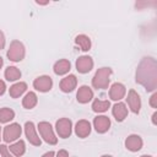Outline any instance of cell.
I'll return each mask as SVG.
<instances>
[{
	"label": "cell",
	"mask_w": 157,
	"mask_h": 157,
	"mask_svg": "<svg viewBox=\"0 0 157 157\" xmlns=\"http://www.w3.org/2000/svg\"><path fill=\"white\" fill-rule=\"evenodd\" d=\"M76 98H77V102H80V103H83V104L88 103L93 98V91L88 86H81L77 91Z\"/></svg>",
	"instance_id": "9a60e30c"
},
{
	"label": "cell",
	"mask_w": 157,
	"mask_h": 157,
	"mask_svg": "<svg viewBox=\"0 0 157 157\" xmlns=\"http://www.w3.org/2000/svg\"><path fill=\"white\" fill-rule=\"evenodd\" d=\"M125 147L131 151V152H136L142 147V140L139 135H130L126 137L125 140Z\"/></svg>",
	"instance_id": "4fadbf2b"
},
{
	"label": "cell",
	"mask_w": 157,
	"mask_h": 157,
	"mask_svg": "<svg viewBox=\"0 0 157 157\" xmlns=\"http://www.w3.org/2000/svg\"><path fill=\"white\" fill-rule=\"evenodd\" d=\"M38 130H39V134L42 135V137L44 139V141L49 145H55L58 142V139L55 137V134L53 131V128L49 123L47 121H40L38 124Z\"/></svg>",
	"instance_id": "277c9868"
},
{
	"label": "cell",
	"mask_w": 157,
	"mask_h": 157,
	"mask_svg": "<svg viewBox=\"0 0 157 157\" xmlns=\"http://www.w3.org/2000/svg\"><path fill=\"white\" fill-rule=\"evenodd\" d=\"M110 75H112V69L109 67H101L96 71L93 78H92V86L94 88L99 90H105L108 88L109 81H110Z\"/></svg>",
	"instance_id": "7a4b0ae2"
},
{
	"label": "cell",
	"mask_w": 157,
	"mask_h": 157,
	"mask_svg": "<svg viewBox=\"0 0 157 157\" xmlns=\"http://www.w3.org/2000/svg\"><path fill=\"white\" fill-rule=\"evenodd\" d=\"M75 132L78 137H86L91 132V124L87 120H78L75 126Z\"/></svg>",
	"instance_id": "2e32d148"
},
{
	"label": "cell",
	"mask_w": 157,
	"mask_h": 157,
	"mask_svg": "<svg viewBox=\"0 0 157 157\" xmlns=\"http://www.w3.org/2000/svg\"><path fill=\"white\" fill-rule=\"evenodd\" d=\"M93 125H94V129H96L97 132L103 134V132L108 131V129H109V126H110V120H109L108 117L99 115V117H96V118H94Z\"/></svg>",
	"instance_id": "8fae6325"
},
{
	"label": "cell",
	"mask_w": 157,
	"mask_h": 157,
	"mask_svg": "<svg viewBox=\"0 0 157 157\" xmlns=\"http://www.w3.org/2000/svg\"><path fill=\"white\" fill-rule=\"evenodd\" d=\"M9 151H11V152L13 153V156H15V157H20V156H22V155L25 153V151H26L25 141L20 140V141H17V142L12 144V145L10 146Z\"/></svg>",
	"instance_id": "7402d4cb"
},
{
	"label": "cell",
	"mask_w": 157,
	"mask_h": 157,
	"mask_svg": "<svg viewBox=\"0 0 157 157\" xmlns=\"http://www.w3.org/2000/svg\"><path fill=\"white\" fill-rule=\"evenodd\" d=\"M128 104L131 109L132 113L137 114L140 112V108H141V99H140V96L134 91V90H130L129 93H128Z\"/></svg>",
	"instance_id": "30bf717a"
},
{
	"label": "cell",
	"mask_w": 157,
	"mask_h": 157,
	"mask_svg": "<svg viewBox=\"0 0 157 157\" xmlns=\"http://www.w3.org/2000/svg\"><path fill=\"white\" fill-rule=\"evenodd\" d=\"M150 104L152 108H157V93H153L150 98Z\"/></svg>",
	"instance_id": "4316f807"
},
{
	"label": "cell",
	"mask_w": 157,
	"mask_h": 157,
	"mask_svg": "<svg viewBox=\"0 0 157 157\" xmlns=\"http://www.w3.org/2000/svg\"><path fill=\"white\" fill-rule=\"evenodd\" d=\"M56 157H69V153L65 151V150H60L56 155Z\"/></svg>",
	"instance_id": "f1b7e54d"
},
{
	"label": "cell",
	"mask_w": 157,
	"mask_h": 157,
	"mask_svg": "<svg viewBox=\"0 0 157 157\" xmlns=\"http://www.w3.org/2000/svg\"><path fill=\"white\" fill-rule=\"evenodd\" d=\"M75 43L81 48V50L83 52H87L91 49V39L85 36V34H78L76 38H75Z\"/></svg>",
	"instance_id": "ffe728a7"
},
{
	"label": "cell",
	"mask_w": 157,
	"mask_h": 157,
	"mask_svg": "<svg viewBox=\"0 0 157 157\" xmlns=\"http://www.w3.org/2000/svg\"><path fill=\"white\" fill-rule=\"evenodd\" d=\"M136 82L146 88V91H155L157 87V63L153 58H144L136 70Z\"/></svg>",
	"instance_id": "6da1fadb"
},
{
	"label": "cell",
	"mask_w": 157,
	"mask_h": 157,
	"mask_svg": "<svg viewBox=\"0 0 157 157\" xmlns=\"http://www.w3.org/2000/svg\"><path fill=\"white\" fill-rule=\"evenodd\" d=\"M156 118H157V113H153V115H152V123H153L155 125L157 124V119H156Z\"/></svg>",
	"instance_id": "1f68e13d"
},
{
	"label": "cell",
	"mask_w": 157,
	"mask_h": 157,
	"mask_svg": "<svg viewBox=\"0 0 157 157\" xmlns=\"http://www.w3.org/2000/svg\"><path fill=\"white\" fill-rule=\"evenodd\" d=\"M110 107L109 101H101V99H94L93 104H92V109L96 113H103L105 112L108 108Z\"/></svg>",
	"instance_id": "cb8c5ba5"
},
{
	"label": "cell",
	"mask_w": 157,
	"mask_h": 157,
	"mask_svg": "<svg viewBox=\"0 0 157 157\" xmlns=\"http://www.w3.org/2000/svg\"><path fill=\"white\" fill-rule=\"evenodd\" d=\"M26 90H27L26 82H17V83H15V85H12V86L10 87L9 93H10V96H11L12 98H17V97H20Z\"/></svg>",
	"instance_id": "d6986e66"
},
{
	"label": "cell",
	"mask_w": 157,
	"mask_h": 157,
	"mask_svg": "<svg viewBox=\"0 0 157 157\" xmlns=\"http://www.w3.org/2000/svg\"><path fill=\"white\" fill-rule=\"evenodd\" d=\"M102 157H113V156H109V155H103Z\"/></svg>",
	"instance_id": "836d02e7"
},
{
	"label": "cell",
	"mask_w": 157,
	"mask_h": 157,
	"mask_svg": "<svg viewBox=\"0 0 157 157\" xmlns=\"http://www.w3.org/2000/svg\"><path fill=\"white\" fill-rule=\"evenodd\" d=\"M141 157H152V156H147V155H144V156H141Z\"/></svg>",
	"instance_id": "e575fe53"
},
{
	"label": "cell",
	"mask_w": 157,
	"mask_h": 157,
	"mask_svg": "<svg viewBox=\"0 0 157 157\" xmlns=\"http://www.w3.org/2000/svg\"><path fill=\"white\" fill-rule=\"evenodd\" d=\"M7 58L11 61H21L25 58V47L21 42L13 40L7 50Z\"/></svg>",
	"instance_id": "3957f363"
},
{
	"label": "cell",
	"mask_w": 157,
	"mask_h": 157,
	"mask_svg": "<svg viewBox=\"0 0 157 157\" xmlns=\"http://www.w3.org/2000/svg\"><path fill=\"white\" fill-rule=\"evenodd\" d=\"M37 101H38V99H37L36 93H34V92H28V93L25 96V98L22 99V105H23L26 109H32V108L36 107Z\"/></svg>",
	"instance_id": "44dd1931"
},
{
	"label": "cell",
	"mask_w": 157,
	"mask_h": 157,
	"mask_svg": "<svg viewBox=\"0 0 157 157\" xmlns=\"http://www.w3.org/2000/svg\"><path fill=\"white\" fill-rule=\"evenodd\" d=\"M70 67H71L70 61L66 60V59H61V60H59V61L55 63V65H54V72L56 75H64V74H66V72L70 71Z\"/></svg>",
	"instance_id": "ac0fdd59"
},
{
	"label": "cell",
	"mask_w": 157,
	"mask_h": 157,
	"mask_svg": "<svg viewBox=\"0 0 157 157\" xmlns=\"http://www.w3.org/2000/svg\"><path fill=\"white\" fill-rule=\"evenodd\" d=\"M93 67V60L91 56H87V55H83V56H80L77 60H76V70L81 74H87L92 70Z\"/></svg>",
	"instance_id": "ba28073f"
},
{
	"label": "cell",
	"mask_w": 157,
	"mask_h": 157,
	"mask_svg": "<svg viewBox=\"0 0 157 157\" xmlns=\"http://www.w3.org/2000/svg\"><path fill=\"white\" fill-rule=\"evenodd\" d=\"M2 63H4V61H2V58L0 56V69H1V66H2Z\"/></svg>",
	"instance_id": "d6a6232c"
},
{
	"label": "cell",
	"mask_w": 157,
	"mask_h": 157,
	"mask_svg": "<svg viewBox=\"0 0 157 157\" xmlns=\"http://www.w3.org/2000/svg\"><path fill=\"white\" fill-rule=\"evenodd\" d=\"M5 88H6V86H5V82L0 80V96H2V94H4V92H5Z\"/></svg>",
	"instance_id": "f546056e"
},
{
	"label": "cell",
	"mask_w": 157,
	"mask_h": 157,
	"mask_svg": "<svg viewBox=\"0 0 157 157\" xmlns=\"http://www.w3.org/2000/svg\"><path fill=\"white\" fill-rule=\"evenodd\" d=\"M113 115L117 121H123L128 115V108L124 103H117L113 107Z\"/></svg>",
	"instance_id": "e0dca14e"
},
{
	"label": "cell",
	"mask_w": 157,
	"mask_h": 157,
	"mask_svg": "<svg viewBox=\"0 0 157 157\" xmlns=\"http://www.w3.org/2000/svg\"><path fill=\"white\" fill-rule=\"evenodd\" d=\"M5 45V37H4V33L0 31V50L4 48Z\"/></svg>",
	"instance_id": "83f0119b"
},
{
	"label": "cell",
	"mask_w": 157,
	"mask_h": 157,
	"mask_svg": "<svg viewBox=\"0 0 157 157\" xmlns=\"http://www.w3.org/2000/svg\"><path fill=\"white\" fill-rule=\"evenodd\" d=\"M15 118V112L10 108H1L0 109V123H7Z\"/></svg>",
	"instance_id": "d4e9b609"
},
{
	"label": "cell",
	"mask_w": 157,
	"mask_h": 157,
	"mask_svg": "<svg viewBox=\"0 0 157 157\" xmlns=\"http://www.w3.org/2000/svg\"><path fill=\"white\" fill-rule=\"evenodd\" d=\"M21 132H22V130H21L20 124H17V123L10 124V125L5 126V129H4V141L12 142L21 136Z\"/></svg>",
	"instance_id": "5b68a950"
},
{
	"label": "cell",
	"mask_w": 157,
	"mask_h": 157,
	"mask_svg": "<svg viewBox=\"0 0 157 157\" xmlns=\"http://www.w3.org/2000/svg\"><path fill=\"white\" fill-rule=\"evenodd\" d=\"M0 132H1V129H0Z\"/></svg>",
	"instance_id": "d590c367"
},
{
	"label": "cell",
	"mask_w": 157,
	"mask_h": 157,
	"mask_svg": "<svg viewBox=\"0 0 157 157\" xmlns=\"http://www.w3.org/2000/svg\"><path fill=\"white\" fill-rule=\"evenodd\" d=\"M42 157H54V152H53V151H49V152L44 153Z\"/></svg>",
	"instance_id": "4dcf8cb0"
},
{
	"label": "cell",
	"mask_w": 157,
	"mask_h": 157,
	"mask_svg": "<svg viewBox=\"0 0 157 157\" xmlns=\"http://www.w3.org/2000/svg\"><path fill=\"white\" fill-rule=\"evenodd\" d=\"M77 85V78L75 75H69L66 77H64L61 81H60V90L65 93H69L71 91L75 90Z\"/></svg>",
	"instance_id": "7c38bea8"
},
{
	"label": "cell",
	"mask_w": 157,
	"mask_h": 157,
	"mask_svg": "<svg viewBox=\"0 0 157 157\" xmlns=\"http://www.w3.org/2000/svg\"><path fill=\"white\" fill-rule=\"evenodd\" d=\"M5 77L7 81H16L21 77V71L15 66H9L5 70Z\"/></svg>",
	"instance_id": "603a6c76"
},
{
	"label": "cell",
	"mask_w": 157,
	"mask_h": 157,
	"mask_svg": "<svg viewBox=\"0 0 157 157\" xmlns=\"http://www.w3.org/2000/svg\"><path fill=\"white\" fill-rule=\"evenodd\" d=\"M0 155H1V157H13L10 153L7 146H5V145H0Z\"/></svg>",
	"instance_id": "484cf974"
},
{
	"label": "cell",
	"mask_w": 157,
	"mask_h": 157,
	"mask_svg": "<svg viewBox=\"0 0 157 157\" xmlns=\"http://www.w3.org/2000/svg\"><path fill=\"white\" fill-rule=\"evenodd\" d=\"M25 132H26L27 140H28L32 145H34V146H40V142H42V141H40L39 136L37 135L34 124H33L32 121H27V123L25 124Z\"/></svg>",
	"instance_id": "9c48e42d"
},
{
	"label": "cell",
	"mask_w": 157,
	"mask_h": 157,
	"mask_svg": "<svg viewBox=\"0 0 157 157\" xmlns=\"http://www.w3.org/2000/svg\"><path fill=\"white\" fill-rule=\"evenodd\" d=\"M55 128H56V131L59 134L60 137L63 139H66L71 135V128H72V124H71V120L67 119V118H61L56 121L55 124Z\"/></svg>",
	"instance_id": "8992f818"
},
{
	"label": "cell",
	"mask_w": 157,
	"mask_h": 157,
	"mask_svg": "<svg viewBox=\"0 0 157 157\" xmlns=\"http://www.w3.org/2000/svg\"><path fill=\"white\" fill-rule=\"evenodd\" d=\"M33 86L39 92H48V91H50V88L53 86V80H52L50 76L43 75V76L37 77L33 81Z\"/></svg>",
	"instance_id": "52a82bcc"
},
{
	"label": "cell",
	"mask_w": 157,
	"mask_h": 157,
	"mask_svg": "<svg viewBox=\"0 0 157 157\" xmlns=\"http://www.w3.org/2000/svg\"><path fill=\"white\" fill-rule=\"evenodd\" d=\"M125 92H126V90H125L124 85L115 82V83L112 85V87L109 90V97L113 101H120L121 98H124Z\"/></svg>",
	"instance_id": "5bb4252c"
}]
</instances>
